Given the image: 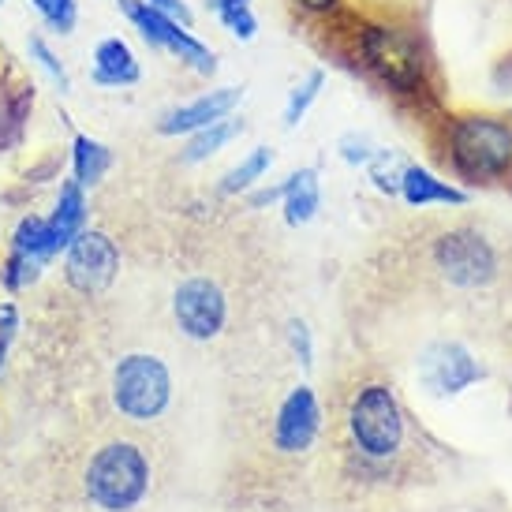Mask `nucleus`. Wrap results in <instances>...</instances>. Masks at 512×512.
<instances>
[{"mask_svg": "<svg viewBox=\"0 0 512 512\" xmlns=\"http://www.w3.org/2000/svg\"><path fill=\"white\" fill-rule=\"evenodd\" d=\"M120 270V251L109 232L83 228L68 247H64V281L79 296H101L116 281Z\"/></svg>", "mask_w": 512, "mask_h": 512, "instance_id": "0eeeda50", "label": "nucleus"}, {"mask_svg": "<svg viewBox=\"0 0 512 512\" xmlns=\"http://www.w3.org/2000/svg\"><path fill=\"white\" fill-rule=\"evenodd\" d=\"M150 490V464L139 445L109 441L90 456L86 494L101 512H131Z\"/></svg>", "mask_w": 512, "mask_h": 512, "instance_id": "f257e3e1", "label": "nucleus"}, {"mask_svg": "<svg viewBox=\"0 0 512 512\" xmlns=\"http://www.w3.org/2000/svg\"><path fill=\"white\" fill-rule=\"evenodd\" d=\"M367 172H370V180L382 187V191H400V180H404V169H400V161L397 154H389V150H374L367 161Z\"/></svg>", "mask_w": 512, "mask_h": 512, "instance_id": "b1692460", "label": "nucleus"}, {"mask_svg": "<svg viewBox=\"0 0 512 512\" xmlns=\"http://www.w3.org/2000/svg\"><path fill=\"white\" fill-rule=\"evenodd\" d=\"M27 53H30V60H34V68H38L49 83L57 86L60 94H72V72H68V64L57 57V49L45 42L42 34H34V38H30Z\"/></svg>", "mask_w": 512, "mask_h": 512, "instance_id": "412c9836", "label": "nucleus"}, {"mask_svg": "<svg viewBox=\"0 0 512 512\" xmlns=\"http://www.w3.org/2000/svg\"><path fill=\"white\" fill-rule=\"evenodd\" d=\"M0 8H4V0H0Z\"/></svg>", "mask_w": 512, "mask_h": 512, "instance_id": "473e14b6", "label": "nucleus"}, {"mask_svg": "<svg viewBox=\"0 0 512 512\" xmlns=\"http://www.w3.org/2000/svg\"><path fill=\"white\" fill-rule=\"evenodd\" d=\"M270 165H273L270 146H255V150L243 157L236 169H228V176L221 180V191H225V195H236V191H247V187H255L258 180L270 172Z\"/></svg>", "mask_w": 512, "mask_h": 512, "instance_id": "aec40b11", "label": "nucleus"}, {"mask_svg": "<svg viewBox=\"0 0 512 512\" xmlns=\"http://www.w3.org/2000/svg\"><path fill=\"white\" fill-rule=\"evenodd\" d=\"M434 258H438V270L460 288L490 285L494 270H498L494 247L479 232H445L434 247Z\"/></svg>", "mask_w": 512, "mask_h": 512, "instance_id": "1a4fd4ad", "label": "nucleus"}, {"mask_svg": "<svg viewBox=\"0 0 512 512\" xmlns=\"http://www.w3.org/2000/svg\"><path fill=\"white\" fill-rule=\"evenodd\" d=\"M15 333H19V311H15V303H0V370L8 363V348H12Z\"/></svg>", "mask_w": 512, "mask_h": 512, "instance_id": "bb28decb", "label": "nucleus"}, {"mask_svg": "<svg viewBox=\"0 0 512 512\" xmlns=\"http://www.w3.org/2000/svg\"><path fill=\"white\" fill-rule=\"evenodd\" d=\"M221 19V27L232 34V38H240V42H251L258 34V19H255V8L251 4H240V8H225V12H214Z\"/></svg>", "mask_w": 512, "mask_h": 512, "instance_id": "a878e982", "label": "nucleus"}, {"mask_svg": "<svg viewBox=\"0 0 512 512\" xmlns=\"http://www.w3.org/2000/svg\"><path fill=\"white\" fill-rule=\"evenodd\" d=\"M400 195L408 199V206H430V202H453V206H460V202L468 199L464 191H456V187L441 184L438 176L430 169H419V165H408L404 169V180H400Z\"/></svg>", "mask_w": 512, "mask_h": 512, "instance_id": "f3484780", "label": "nucleus"}, {"mask_svg": "<svg viewBox=\"0 0 512 512\" xmlns=\"http://www.w3.org/2000/svg\"><path fill=\"white\" fill-rule=\"evenodd\" d=\"M322 86H326V72H318L314 68L303 83L288 94V105H285V128H299L303 124V116H307V109H311L314 101H318V94H322Z\"/></svg>", "mask_w": 512, "mask_h": 512, "instance_id": "4be33fe9", "label": "nucleus"}, {"mask_svg": "<svg viewBox=\"0 0 512 512\" xmlns=\"http://www.w3.org/2000/svg\"><path fill=\"white\" fill-rule=\"evenodd\" d=\"M449 150L468 180H494L512 165V128L494 116H460L449 131Z\"/></svg>", "mask_w": 512, "mask_h": 512, "instance_id": "39448f33", "label": "nucleus"}, {"mask_svg": "<svg viewBox=\"0 0 512 512\" xmlns=\"http://www.w3.org/2000/svg\"><path fill=\"white\" fill-rule=\"evenodd\" d=\"M143 79V64H139V53L131 49L128 38L120 34H109L94 45L90 53V83L101 86V90H128Z\"/></svg>", "mask_w": 512, "mask_h": 512, "instance_id": "f8f14e48", "label": "nucleus"}, {"mask_svg": "<svg viewBox=\"0 0 512 512\" xmlns=\"http://www.w3.org/2000/svg\"><path fill=\"white\" fill-rule=\"evenodd\" d=\"M45 228H49V243H53L57 255L83 232L86 228V187L83 184H75V180H64V184H60L57 206H53V214L45 217Z\"/></svg>", "mask_w": 512, "mask_h": 512, "instance_id": "4468645a", "label": "nucleus"}, {"mask_svg": "<svg viewBox=\"0 0 512 512\" xmlns=\"http://www.w3.org/2000/svg\"><path fill=\"white\" fill-rule=\"evenodd\" d=\"M296 8H303V12H311V15H329V12H337V4L341 0H292Z\"/></svg>", "mask_w": 512, "mask_h": 512, "instance_id": "7c9ffc66", "label": "nucleus"}, {"mask_svg": "<svg viewBox=\"0 0 512 512\" xmlns=\"http://www.w3.org/2000/svg\"><path fill=\"white\" fill-rule=\"evenodd\" d=\"M116 8H120V15L128 19L131 27H135V34H139L150 49L169 53L176 64H184L187 72L202 75V79H210V75L217 72L214 49L206 42H199V38L191 34V27H184L180 19L157 12L146 0H116Z\"/></svg>", "mask_w": 512, "mask_h": 512, "instance_id": "20e7f679", "label": "nucleus"}, {"mask_svg": "<svg viewBox=\"0 0 512 512\" xmlns=\"http://www.w3.org/2000/svg\"><path fill=\"white\" fill-rule=\"evenodd\" d=\"M236 135H243V120L236 116H225V120H217L210 128L195 131V135H187V146H184V161L187 165H199L206 157L221 154Z\"/></svg>", "mask_w": 512, "mask_h": 512, "instance_id": "a211bd4d", "label": "nucleus"}, {"mask_svg": "<svg viewBox=\"0 0 512 512\" xmlns=\"http://www.w3.org/2000/svg\"><path fill=\"white\" fill-rule=\"evenodd\" d=\"M356 53L363 68L397 94H415L423 83V49L408 30L393 23H370L359 30Z\"/></svg>", "mask_w": 512, "mask_h": 512, "instance_id": "f03ea898", "label": "nucleus"}, {"mask_svg": "<svg viewBox=\"0 0 512 512\" xmlns=\"http://www.w3.org/2000/svg\"><path fill=\"white\" fill-rule=\"evenodd\" d=\"M348 427H352L359 453L374 456V460L397 453L400 441H404V412H400L393 389L389 385L359 389V397L352 400V412H348Z\"/></svg>", "mask_w": 512, "mask_h": 512, "instance_id": "423d86ee", "label": "nucleus"}, {"mask_svg": "<svg viewBox=\"0 0 512 512\" xmlns=\"http://www.w3.org/2000/svg\"><path fill=\"white\" fill-rule=\"evenodd\" d=\"M113 169V150L86 135V131H75L72 135V180L83 187H98L105 180V172Z\"/></svg>", "mask_w": 512, "mask_h": 512, "instance_id": "2eb2a0df", "label": "nucleus"}, {"mask_svg": "<svg viewBox=\"0 0 512 512\" xmlns=\"http://www.w3.org/2000/svg\"><path fill=\"white\" fill-rule=\"evenodd\" d=\"M172 318L191 341H214L228 322V299L210 277H187L172 296Z\"/></svg>", "mask_w": 512, "mask_h": 512, "instance_id": "6e6552de", "label": "nucleus"}, {"mask_svg": "<svg viewBox=\"0 0 512 512\" xmlns=\"http://www.w3.org/2000/svg\"><path fill=\"white\" fill-rule=\"evenodd\" d=\"M419 370H423V382L434 393H460V389H468L471 382L483 378V367L460 344H434V348H427Z\"/></svg>", "mask_w": 512, "mask_h": 512, "instance_id": "ddd939ff", "label": "nucleus"}, {"mask_svg": "<svg viewBox=\"0 0 512 512\" xmlns=\"http://www.w3.org/2000/svg\"><path fill=\"white\" fill-rule=\"evenodd\" d=\"M150 8H157V12L172 15V19H180L184 27H191V8H187V0H146Z\"/></svg>", "mask_w": 512, "mask_h": 512, "instance_id": "c85d7f7f", "label": "nucleus"}, {"mask_svg": "<svg viewBox=\"0 0 512 512\" xmlns=\"http://www.w3.org/2000/svg\"><path fill=\"white\" fill-rule=\"evenodd\" d=\"M370 154H374V150H370L367 139H356V135H344V139H341V157H344V161H352V165H367Z\"/></svg>", "mask_w": 512, "mask_h": 512, "instance_id": "cd10ccee", "label": "nucleus"}, {"mask_svg": "<svg viewBox=\"0 0 512 512\" xmlns=\"http://www.w3.org/2000/svg\"><path fill=\"white\" fill-rule=\"evenodd\" d=\"M292 348H296L299 363H311V333L303 322H292Z\"/></svg>", "mask_w": 512, "mask_h": 512, "instance_id": "c756f323", "label": "nucleus"}, {"mask_svg": "<svg viewBox=\"0 0 512 512\" xmlns=\"http://www.w3.org/2000/svg\"><path fill=\"white\" fill-rule=\"evenodd\" d=\"M12 251L15 255H27L34 262H49V258H57L53 251V243H49V228H45V217L38 214H27L12 232Z\"/></svg>", "mask_w": 512, "mask_h": 512, "instance_id": "6ab92c4d", "label": "nucleus"}, {"mask_svg": "<svg viewBox=\"0 0 512 512\" xmlns=\"http://www.w3.org/2000/svg\"><path fill=\"white\" fill-rule=\"evenodd\" d=\"M240 4H251V0H206L210 12H225V8H240Z\"/></svg>", "mask_w": 512, "mask_h": 512, "instance_id": "2f4dec72", "label": "nucleus"}, {"mask_svg": "<svg viewBox=\"0 0 512 512\" xmlns=\"http://www.w3.org/2000/svg\"><path fill=\"white\" fill-rule=\"evenodd\" d=\"M285 221L288 225H307L318 214V202H322V187H318V172L299 169L285 180Z\"/></svg>", "mask_w": 512, "mask_h": 512, "instance_id": "dca6fc26", "label": "nucleus"}, {"mask_svg": "<svg viewBox=\"0 0 512 512\" xmlns=\"http://www.w3.org/2000/svg\"><path fill=\"white\" fill-rule=\"evenodd\" d=\"M240 101H243L240 86H217V90H206L199 98H191V101H184V105L169 109V113H161L157 131L169 135V139H176V135H195V131L210 128V124L236 113Z\"/></svg>", "mask_w": 512, "mask_h": 512, "instance_id": "9d476101", "label": "nucleus"}, {"mask_svg": "<svg viewBox=\"0 0 512 512\" xmlns=\"http://www.w3.org/2000/svg\"><path fill=\"white\" fill-rule=\"evenodd\" d=\"M53 34H72L79 23V0H27Z\"/></svg>", "mask_w": 512, "mask_h": 512, "instance_id": "5701e85b", "label": "nucleus"}, {"mask_svg": "<svg viewBox=\"0 0 512 512\" xmlns=\"http://www.w3.org/2000/svg\"><path fill=\"white\" fill-rule=\"evenodd\" d=\"M172 400V374L150 352H131L113 370V404L131 423H154Z\"/></svg>", "mask_w": 512, "mask_h": 512, "instance_id": "7ed1b4c3", "label": "nucleus"}, {"mask_svg": "<svg viewBox=\"0 0 512 512\" xmlns=\"http://www.w3.org/2000/svg\"><path fill=\"white\" fill-rule=\"evenodd\" d=\"M322 427V412H318V397L311 385H299L285 397V404L277 408V423H273V441L281 453H303L314 441Z\"/></svg>", "mask_w": 512, "mask_h": 512, "instance_id": "9b49d317", "label": "nucleus"}, {"mask_svg": "<svg viewBox=\"0 0 512 512\" xmlns=\"http://www.w3.org/2000/svg\"><path fill=\"white\" fill-rule=\"evenodd\" d=\"M42 277V262H34V258L27 255H8V262H4V270H0V281L12 288V292H19V288H30L34 281Z\"/></svg>", "mask_w": 512, "mask_h": 512, "instance_id": "393cba45", "label": "nucleus"}]
</instances>
